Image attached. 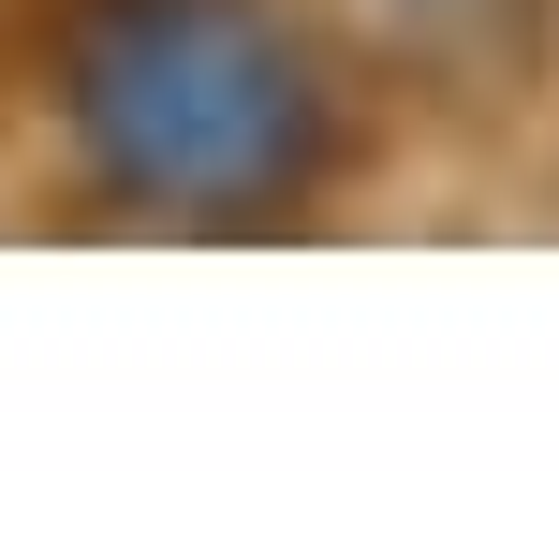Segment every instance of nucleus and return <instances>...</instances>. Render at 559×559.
Listing matches in <instances>:
<instances>
[{"mask_svg": "<svg viewBox=\"0 0 559 559\" xmlns=\"http://www.w3.org/2000/svg\"><path fill=\"white\" fill-rule=\"evenodd\" d=\"M45 88L118 222H295L338 177V74L280 0H45Z\"/></svg>", "mask_w": 559, "mask_h": 559, "instance_id": "obj_1", "label": "nucleus"}, {"mask_svg": "<svg viewBox=\"0 0 559 559\" xmlns=\"http://www.w3.org/2000/svg\"><path fill=\"white\" fill-rule=\"evenodd\" d=\"M338 15L427 104H515L545 74V0H338Z\"/></svg>", "mask_w": 559, "mask_h": 559, "instance_id": "obj_2", "label": "nucleus"}]
</instances>
